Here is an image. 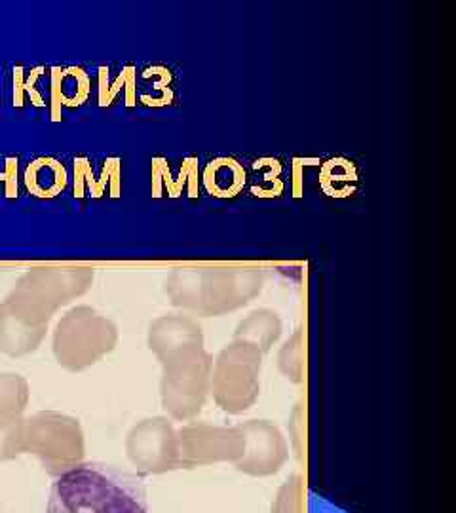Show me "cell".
<instances>
[{"label":"cell","instance_id":"4","mask_svg":"<svg viewBox=\"0 0 456 513\" xmlns=\"http://www.w3.org/2000/svg\"><path fill=\"white\" fill-rule=\"evenodd\" d=\"M204 187L215 198H234L246 187L244 166L230 156L211 160L204 170Z\"/></svg>","mask_w":456,"mask_h":513},{"label":"cell","instance_id":"2","mask_svg":"<svg viewBox=\"0 0 456 513\" xmlns=\"http://www.w3.org/2000/svg\"><path fill=\"white\" fill-rule=\"evenodd\" d=\"M255 268H177L168 278L173 303L202 312H223L247 303L263 287Z\"/></svg>","mask_w":456,"mask_h":513},{"label":"cell","instance_id":"9","mask_svg":"<svg viewBox=\"0 0 456 513\" xmlns=\"http://www.w3.org/2000/svg\"><path fill=\"white\" fill-rule=\"evenodd\" d=\"M21 101H23V69L18 67L14 71V105L21 107Z\"/></svg>","mask_w":456,"mask_h":513},{"label":"cell","instance_id":"1","mask_svg":"<svg viewBox=\"0 0 456 513\" xmlns=\"http://www.w3.org/2000/svg\"><path fill=\"white\" fill-rule=\"evenodd\" d=\"M46 513H149L145 481L105 462H84L57 475Z\"/></svg>","mask_w":456,"mask_h":513},{"label":"cell","instance_id":"8","mask_svg":"<svg viewBox=\"0 0 456 513\" xmlns=\"http://www.w3.org/2000/svg\"><path fill=\"white\" fill-rule=\"evenodd\" d=\"M141 82H143V88H145L141 95H147L151 90H154L147 99H143L145 105H149V107H164V105H170L171 101H173L170 69H166V67H151V69H147L143 73Z\"/></svg>","mask_w":456,"mask_h":513},{"label":"cell","instance_id":"6","mask_svg":"<svg viewBox=\"0 0 456 513\" xmlns=\"http://www.w3.org/2000/svg\"><path fill=\"white\" fill-rule=\"evenodd\" d=\"M25 185L38 198H54L67 187V171L56 158H37L25 171Z\"/></svg>","mask_w":456,"mask_h":513},{"label":"cell","instance_id":"3","mask_svg":"<svg viewBox=\"0 0 456 513\" xmlns=\"http://www.w3.org/2000/svg\"><path fill=\"white\" fill-rule=\"evenodd\" d=\"M94 280V270L84 266H40L19 280L6 306L14 310H50L84 293Z\"/></svg>","mask_w":456,"mask_h":513},{"label":"cell","instance_id":"7","mask_svg":"<svg viewBox=\"0 0 456 513\" xmlns=\"http://www.w3.org/2000/svg\"><path fill=\"white\" fill-rule=\"evenodd\" d=\"M320 187L327 196L346 198L358 189V170L346 158H331L320 170Z\"/></svg>","mask_w":456,"mask_h":513},{"label":"cell","instance_id":"5","mask_svg":"<svg viewBox=\"0 0 456 513\" xmlns=\"http://www.w3.org/2000/svg\"><path fill=\"white\" fill-rule=\"evenodd\" d=\"M90 95V78L80 67L52 71V116L61 120V105L78 107Z\"/></svg>","mask_w":456,"mask_h":513}]
</instances>
